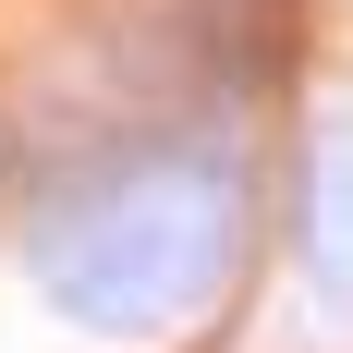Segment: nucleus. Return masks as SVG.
<instances>
[{
	"label": "nucleus",
	"mask_w": 353,
	"mask_h": 353,
	"mask_svg": "<svg viewBox=\"0 0 353 353\" xmlns=\"http://www.w3.org/2000/svg\"><path fill=\"white\" fill-rule=\"evenodd\" d=\"M305 292L353 317V110H329L317 159H305Z\"/></svg>",
	"instance_id": "nucleus-2"
},
{
	"label": "nucleus",
	"mask_w": 353,
	"mask_h": 353,
	"mask_svg": "<svg viewBox=\"0 0 353 353\" xmlns=\"http://www.w3.org/2000/svg\"><path fill=\"white\" fill-rule=\"evenodd\" d=\"M244 219H256L244 146L208 134V122H159V134H122L98 159L49 171V195L25 219V268L73 329L159 341V329H183L195 305L232 292Z\"/></svg>",
	"instance_id": "nucleus-1"
}]
</instances>
